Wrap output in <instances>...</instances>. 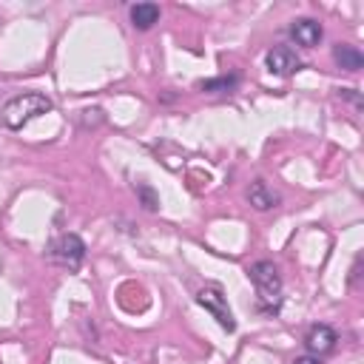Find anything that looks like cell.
I'll use <instances>...</instances> for the list:
<instances>
[{
    "label": "cell",
    "instance_id": "cell-1",
    "mask_svg": "<svg viewBox=\"0 0 364 364\" xmlns=\"http://www.w3.org/2000/svg\"><path fill=\"white\" fill-rule=\"evenodd\" d=\"M247 279L256 287L259 310L262 313H279V307H282V276H279V267L273 262H267V259L253 262L247 267Z\"/></svg>",
    "mask_w": 364,
    "mask_h": 364
},
{
    "label": "cell",
    "instance_id": "cell-2",
    "mask_svg": "<svg viewBox=\"0 0 364 364\" xmlns=\"http://www.w3.org/2000/svg\"><path fill=\"white\" fill-rule=\"evenodd\" d=\"M54 108V102L46 97V94H37V91H26V94H17L11 97L6 105H3V125L11 128V131H20L23 125H28L31 119L48 114Z\"/></svg>",
    "mask_w": 364,
    "mask_h": 364
},
{
    "label": "cell",
    "instance_id": "cell-3",
    "mask_svg": "<svg viewBox=\"0 0 364 364\" xmlns=\"http://www.w3.org/2000/svg\"><path fill=\"white\" fill-rule=\"evenodd\" d=\"M196 304L205 307V310L216 318V324H219L222 330H228V333L236 330V318H233V313H230V307H228V296L222 293L219 284H205V287L196 293Z\"/></svg>",
    "mask_w": 364,
    "mask_h": 364
},
{
    "label": "cell",
    "instance_id": "cell-4",
    "mask_svg": "<svg viewBox=\"0 0 364 364\" xmlns=\"http://www.w3.org/2000/svg\"><path fill=\"white\" fill-rule=\"evenodd\" d=\"M48 256H51L54 264H60L65 270H80V264L85 259V242L77 233H63L60 239L51 242Z\"/></svg>",
    "mask_w": 364,
    "mask_h": 364
},
{
    "label": "cell",
    "instance_id": "cell-5",
    "mask_svg": "<svg viewBox=\"0 0 364 364\" xmlns=\"http://www.w3.org/2000/svg\"><path fill=\"white\" fill-rule=\"evenodd\" d=\"M264 63H267V71L279 74V77H290V74H296L301 68V57L290 46H273L264 54Z\"/></svg>",
    "mask_w": 364,
    "mask_h": 364
},
{
    "label": "cell",
    "instance_id": "cell-6",
    "mask_svg": "<svg viewBox=\"0 0 364 364\" xmlns=\"http://www.w3.org/2000/svg\"><path fill=\"white\" fill-rule=\"evenodd\" d=\"M336 341H338V336H336V330L330 327V324H313L307 333H304V347H307V353L310 355H327V353H333L336 350Z\"/></svg>",
    "mask_w": 364,
    "mask_h": 364
},
{
    "label": "cell",
    "instance_id": "cell-7",
    "mask_svg": "<svg viewBox=\"0 0 364 364\" xmlns=\"http://www.w3.org/2000/svg\"><path fill=\"white\" fill-rule=\"evenodd\" d=\"M290 37L301 46V48H316L321 43V23L313 17H299L290 26Z\"/></svg>",
    "mask_w": 364,
    "mask_h": 364
},
{
    "label": "cell",
    "instance_id": "cell-8",
    "mask_svg": "<svg viewBox=\"0 0 364 364\" xmlns=\"http://www.w3.org/2000/svg\"><path fill=\"white\" fill-rule=\"evenodd\" d=\"M247 202H250L256 210H270V208H276V205L282 202V196H279V191H273L264 179H256V182H250V188H247Z\"/></svg>",
    "mask_w": 364,
    "mask_h": 364
},
{
    "label": "cell",
    "instance_id": "cell-9",
    "mask_svg": "<svg viewBox=\"0 0 364 364\" xmlns=\"http://www.w3.org/2000/svg\"><path fill=\"white\" fill-rule=\"evenodd\" d=\"M333 60H336V65L344 68V71H358V68L364 65V54H361L355 46H350V43L333 46Z\"/></svg>",
    "mask_w": 364,
    "mask_h": 364
},
{
    "label": "cell",
    "instance_id": "cell-10",
    "mask_svg": "<svg viewBox=\"0 0 364 364\" xmlns=\"http://www.w3.org/2000/svg\"><path fill=\"white\" fill-rule=\"evenodd\" d=\"M159 6L156 3H136V6H131V23H134V28H139V31H148L154 23H159Z\"/></svg>",
    "mask_w": 364,
    "mask_h": 364
},
{
    "label": "cell",
    "instance_id": "cell-11",
    "mask_svg": "<svg viewBox=\"0 0 364 364\" xmlns=\"http://www.w3.org/2000/svg\"><path fill=\"white\" fill-rule=\"evenodd\" d=\"M239 85V74H222V77H213V80H202L199 88L202 91H210V94H219V91H233Z\"/></svg>",
    "mask_w": 364,
    "mask_h": 364
},
{
    "label": "cell",
    "instance_id": "cell-12",
    "mask_svg": "<svg viewBox=\"0 0 364 364\" xmlns=\"http://www.w3.org/2000/svg\"><path fill=\"white\" fill-rule=\"evenodd\" d=\"M136 196H139V205L145 208V210H159V196H156V191L151 188V185H145V182H139L136 185Z\"/></svg>",
    "mask_w": 364,
    "mask_h": 364
},
{
    "label": "cell",
    "instance_id": "cell-13",
    "mask_svg": "<svg viewBox=\"0 0 364 364\" xmlns=\"http://www.w3.org/2000/svg\"><path fill=\"white\" fill-rule=\"evenodd\" d=\"M341 97L353 100V105H355V108H361V97H358V91H355V88H344V91H341Z\"/></svg>",
    "mask_w": 364,
    "mask_h": 364
},
{
    "label": "cell",
    "instance_id": "cell-14",
    "mask_svg": "<svg viewBox=\"0 0 364 364\" xmlns=\"http://www.w3.org/2000/svg\"><path fill=\"white\" fill-rule=\"evenodd\" d=\"M293 364H321V358L307 353V355H296V358H293Z\"/></svg>",
    "mask_w": 364,
    "mask_h": 364
},
{
    "label": "cell",
    "instance_id": "cell-15",
    "mask_svg": "<svg viewBox=\"0 0 364 364\" xmlns=\"http://www.w3.org/2000/svg\"><path fill=\"white\" fill-rule=\"evenodd\" d=\"M358 270H361V256H355V264H353V270H350V284H355V282H358V276H361Z\"/></svg>",
    "mask_w": 364,
    "mask_h": 364
}]
</instances>
